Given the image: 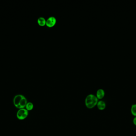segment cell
<instances>
[{"label":"cell","instance_id":"cell-8","mask_svg":"<svg viewBox=\"0 0 136 136\" xmlns=\"http://www.w3.org/2000/svg\"><path fill=\"white\" fill-rule=\"evenodd\" d=\"M37 22L40 26H44L46 25V20L45 19V18L43 17H39L38 18L37 20Z\"/></svg>","mask_w":136,"mask_h":136},{"label":"cell","instance_id":"cell-7","mask_svg":"<svg viewBox=\"0 0 136 136\" xmlns=\"http://www.w3.org/2000/svg\"><path fill=\"white\" fill-rule=\"evenodd\" d=\"M27 103V99H26V97L24 96L23 98L22 99V100L20 102L18 109H23V108L26 107Z\"/></svg>","mask_w":136,"mask_h":136},{"label":"cell","instance_id":"cell-3","mask_svg":"<svg viewBox=\"0 0 136 136\" xmlns=\"http://www.w3.org/2000/svg\"><path fill=\"white\" fill-rule=\"evenodd\" d=\"M56 22H57V19L56 18L53 16H51L49 17L46 20V25L49 28L52 27L56 24Z\"/></svg>","mask_w":136,"mask_h":136},{"label":"cell","instance_id":"cell-5","mask_svg":"<svg viewBox=\"0 0 136 136\" xmlns=\"http://www.w3.org/2000/svg\"><path fill=\"white\" fill-rule=\"evenodd\" d=\"M105 95V92L104 90L103 89H100L97 90L96 92V96L98 99H102L104 97Z\"/></svg>","mask_w":136,"mask_h":136},{"label":"cell","instance_id":"cell-10","mask_svg":"<svg viewBox=\"0 0 136 136\" xmlns=\"http://www.w3.org/2000/svg\"><path fill=\"white\" fill-rule=\"evenodd\" d=\"M26 109L28 111H31L33 110L34 108V105L33 103L31 102L27 103L26 105Z\"/></svg>","mask_w":136,"mask_h":136},{"label":"cell","instance_id":"cell-1","mask_svg":"<svg viewBox=\"0 0 136 136\" xmlns=\"http://www.w3.org/2000/svg\"><path fill=\"white\" fill-rule=\"evenodd\" d=\"M98 100L95 95L93 94L88 95L85 99V105L88 109H92L97 105Z\"/></svg>","mask_w":136,"mask_h":136},{"label":"cell","instance_id":"cell-2","mask_svg":"<svg viewBox=\"0 0 136 136\" xmlns=\"http://www.w3.org/2000/svg\"><path fill=\"white\" fill-rule=\"evenodd\" d=\"M28 115V111L26 109H20L17 112V117L19 120H24L27 118Z\"/></svg>","mask_w":136,"mask_h":136},{"label":"cell","instance_id":"cell-6","mask_svg":"<svg viewBox=\"0 0 136 136\" xmlns=\"http://www.w3.org/2000/svg\"><path fill=\"white\" fill-rule=\"evenodd\" d=\"M97 106L100 110H103L106 107V103L103 100L99 101L97 104Z\"/></svg>","mask_w":136,"mask_h":136},{"label":"cell","instance_id":"cell-9","mask_svg":"<svg viewBox=\"0 0 136 136\" xmlns=\"http://www.w3.org/2000/svg\"><path fill=\"white\" fill-rule=\"evenodd\" d=\"M131 111V114L134 117H136V104H133L132 105Z\"/></svg>","mask_w":136,"mask_h":136},{"label":"cell","instance_id":"cell-11","mask_svg":"<svg viewBox=\"0 0 136 136\" xmlns=\"http://www.w3.org/2000/svg\"><path fill=\"white\" fill-rule=\"evenodd\" d=\"M133 123L134 125L136 126V117H134L133 119Z\"/></svg>","mask_w":136,"mask_h":136},{"label":"cell","instance_id":"cell-4","mask_svg":"<svg viewBox=\"0 0 136 136\" xmlns=\"http://www.w3.org/2000/svg\"><path fill=\"white\" fill-rule=\"evenodd\" d=\"M24 96L22 95H16L14 98V104L17 108H19V103Z\"/></svg>","mask_w":136,"mask_h":136}]
</instances>
